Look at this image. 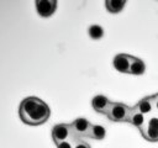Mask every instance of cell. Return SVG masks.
Instances as JSON below:
<instances>
[{"label":"cell","instance_id":"1","mask_svg":"<svg viewBox=\"0 0 158 148\" xmlns=\"http://www.w3.org/2000/svg\"><path fill=\"white\" fill-rule=\"evenodd\" d=\"M19 116L21 121L30 126L43 125L51 116L49 106L36 96L23 99L19 106Z\"/></svg>","mask_w":158,"mask_h":148},{"label":"cell","instance_id":"2","mask_svg":"<svg viewBox=\"0 0 158 148\" xmlns=\"http://www.w3.org/2000/svg\"><path fill=\"white\" fill-rule=\"evenodd\" d=\"M132 107L122 104V102H112L106 116L110 121L114 122H128Z\"/></svg>","mask_w":158,"mask_h":148},{"label":"cell","instance_id":"3","mask_svg":"<svg viewBox=\"0 0 158 148\" xmlns=\"http://www.w3.org/2000/svg\"><path fill=\"white\" fill-rule=\"evenodd\" d=\"M141 134L148 142H158V113H153L147 117L144 127L141 130Z\"/></svg>","mask_w":158,"mask_h":148},{"label":"cell","instance_id":"4","mask_svg":"<svg viewBox=\"0 0 158 148\" xmlns=\"http://www.w3.org/2000/svg\"><path fill=\"white\" fill-rule=\"evenodd\" d=\"M91 126H93V123H90V122H89L86 118H84V117L75 118V120L70 123L72 132H73V137H74L75 139H81V138L89 137Z\"/></svg>","mask_w":158,"mask_h":148},{"label":"cell","instance_id":"5","mask_svg":"<svg viewBox=\"0 0 158 148\" xmlns=\"http://www.w3.org/2000/svg\"><path fill=\"white\" fill-rule=\"evenodd\" d=\"M52 139L53 142L60 143L63 141H69V139H75L73 137V132H72V127L70 123H58L56 126H53L52 128Z\"/></svg>","mask_w":158,"mask_h":148},{"label":"cell","instance_id":"6","mask_svg":"<svg viewBox=\"0 0 158 148\" xmlns=\"http://www.w3.org/2000/svg\"><path fill=\"white\" fill-rule=\"evenodd\" d=\"M35 5H36V11L41 17L52 16L57 9L56 0H37Z\"/></svg>","mask_w":158,"mask_h":148},{"label":"cell","instance_id":"7","mask_svg":"<svg viewBox=\"0 0 158 148\" xmlns=\"http://www.w3.org/2000/svg\"><path fill=\"white\" fill-rule=\"evenodd\" d=\"M131 59H132V56L126 54V53H118V54H116V56L114 57V60H112L114 68H115L117 72H120V73L130 74Z\"/></svg>","mask_w":158,"mask_h":148},{"label":"cell","instance_id":"8","mask_svg":"<svg viewBox=\"0 0 158 148\" xmlns=\"http://www.w3.org/2000/svg\"><path fill=\"white\" fill-rule=\"evenodd\" d=\"M111 104H112V102H111L105 95H101V94L95 95V96L93 97V100H91V106H93V109H94L96 112L104 113V115L107 113V111H109Z\"/></svg>","mask_w":158,"mask_h":148},{"label":"cell","instance_id":"9","mask_svg":"<svg viewBox=\"0 0 158 148\" xmlns=\"http://www.w3.org/2000/svg\"><path fill=\"white\" fill-rule=\"evenodd\" d=\"M135 106L141 113H143L146 117H148L154 113V96L153 95L146 96V97L141 99Z\"/></svg>","mask_w":158,"mask_h":148},{"label":"cell","instance_id":"10","mask_svg":"<svg viewBox=\"0 0 158 148\" xmlns=\"http://www.w3.org/2000/svg\"><path fill=\"white\" fill-rule=\"evenodd\" d=\"M146 121H147V117H146L143 113H141V112L136 109V106H133L132 110H131V115H130V121H128V122H130L132 126L137 127V128L141 131V130L144 127Z\"/></svg>","mask_w":158,"mask_h":148},{"label":"cell","instance_id":"11","mask_svg":"<svg viewBox=\"0 0 158 148\" xmlns=\"http://www.w3.org/2000/svg\"><path fill=\"white\" fill-rule=\"evenodd\" d=\"M146 72V64L142 59L133 57L131 59V65H130V74L132 75H142Z\"/></svg>","mask_w":158,"mask_h":148},{"label":"cell","instance_id":"12","mask_svg":"<svg viewBox=\"0 0 158 148\" xmlns=\"http://www.w3.org/2000/svg\"><path fill=\"white\" fill-rule=\"evenodd\" d=\"M125 5H126L125 0H106L105 1V7L111 14H118L120 11H122Z\"/></svg>","mask_w":158,"mask_h":148},{"label":"cell","instance_id":"13","mask_svg":"<svg viewBox=\"0 0 158 148\" xmlns=\"http://www.w3.org/2000/svg\"><path fill=\"white\" fill-rule=\"evenodd\" d=\"M105 136H106V130L102 126H100V125H93L91 126L89 138H93V139H102V138H105Z\"/></svg>","mask_w":158,"mask_h":148},{"label":"cell","instance_id":"14","mask_svg":"<svg viewBox=\"0 0 158 148\" xmlns=\"http://www.w3.org/2000/svg\"><path fill=\"white\" fill-rule=\"evenodd\" d=\"M88 33L89 36L93 38V39H100L102 36H104V28L100 26V25H91L88 30Z\"/></svg>","mask_w":158,"mask_h":148},{"label":"cell","instance_id":"15","mask_svg":"<svg viewBox=\"0 0 158 148\" xmlns=\"http://www.w3.org/2000/svg\"><path fill=\"white\" fill-rule=\"evenodd\" d=\"M77 139H69V141H63L60 143H57V148H73V144Z\"/></svg>","mask_w":158,"mask_h":148},{"label":"cell","instance_id":"16","mask_svg":"<svg viewBox=\"0 0 158 148\" xmlns=\"http://www.w3.org/2000/svg\"><path fill=\"white\" fill-rule=\"evenodd\" d=\"M73 148H91L89 143H86L85 141L83 139H77L73 144Z\"/></svg>","mask_w":158,"mask_h":148},{"label":"cell","instance_id":"17","mask_svg":"<svg viewBox=\"0 0 158 148\" xmlns=\"http://www.w3.org/2000/svg\"><path fill=\"white\" fill-rule=\"evenodd\" d=\"M154 112L158 113V94H154Z\"/></svg>","mask_w":158,"mask_h":148}]
</instances>
